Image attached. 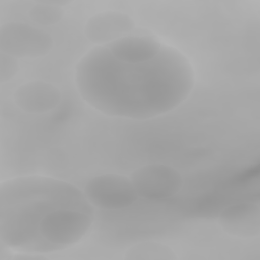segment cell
I'll return each instance as SVG.
<instances>
[{
	"label": "cell",
	"instance_id": "obj_6",
	"mask_svg": "<svg viewBox=\"0 0 260 260\" xmlns=\"http://www.w3.org/2000/svg\"><path fill=\"white\" fill-rule=\"evenodd\" d=\"M135 22L128 14L107 10L89 17L84 26V35L88 41L98 46H105L122 37L131 35Z\"/></svg>",
	"mask_w": 260,
	"mask_h": 260
},
{
	"label": "cell",
	"instance_id": "obj_7",
	"mask_svg": "<svg viewBox=\"0 0 260 260\" xmlns=\"http://www.w3.org/2000/svg\"><path fill=\"white\" fill-rule=\"evenodd\" d=\"M220 228L237 238H255L260 234V207L253 202H240L226 206L218 216Z\"/></svg>",
	"mask_w": 260,
	"mask_h": 260
},
{
	"label": "cell",
	"instance_id": "obj_4",
	"mask_svg": "<svg viewBox=\"0 0 260 260\" xmlns=\"http://www.w3.org/2000/svg\"><path fill=\"white\" fill-rule=\"evenodd\" d=\"M54 40L44 29L23 22H7L0 27V52L15 58H40L52 50Z\"/></svg>",
	"mask_w": 260,
	"mask_h": 260
},
{
	"label": "cell",
	"instance_id": "obj_3",
	"mask_svg": "<svg viewBox=\"0 0 260 260\" xmlns=\"http://www.w3.org/2000/svg\"><path fill=\"white\" fill-rule=\"evenodd\" d=\"M88 202L103 210H120L133 205L138 194L130 177L107 173L90 178L83 189Z\"/></svg>",
	"mask_w": 260,
	"mask_h": 260
},
{
	"label": "cell",
	"instance_id": "obj_9",
	"mask_svg": "<svg viewBox=\"0 0 260 260\" xmlns=\"http://www.w3.org/2000/svg\"><path fill=\"white\" fill-rule=\"evenodd\" d=\"M118 60L127 63H143L152 60L165 44L151 35H128L105 45Z\"/></svg>",
	"mask_w": 260,
	"mask_h": 260
},
{
	"label": "cell",
	"instance_id": "obj_1",
	"mask_svg": "<svg viewBox=\"0 0 260 260\" xmlns=\"http://www.w3.org/2000/svg\"><path fill=\"white\" fill-rule=\"evenodd\" d=\"M80 98L95 111L111 117L147 120L182 105L195 85L189 59L166 45L150 61L127 63L106 46L87 51L74 69Z\"/></svg>",
	"mask_w": 260,
	"mask_h": 260
},
{
	"label": "cell",
	"instance_id": "obj_12",
	"mask_svg": "<svg viewBox=\"0 0 260 260\" xmlns=\"http://www.w3.org/2000/svg\"><path fill=\"white\" fill-rule=\"evenodd\" d=\"M18 71V59L6 53L0 52V82H9L11 79L14 78Z\"/></svg>",
	"mask_w": 260,
	"mask_h": 260
},
{
	"label": "cell",
	"instance_id": "obj_2",
	"mask_svg": "<svg viewBox=\"0 0 260 260\" xmlns=\"http://www.w3.org/2000/svg\"><path fill=\"white\" fill-rule=\"evenodd\" d=\"M94 221L83 190L53 177L25 175L0 184V242L13 252L53 253L79 243Z\"/></svg>",
	"mask_w": 260,
	"mask_h": 260
},
{
	"label": "cell",
	"instance_id": "obj_10",
	"mask_svg": "<svg viewBox=\"0 0 260 260\" xmlns=\"http://www.w3.org/2000/svg\"><path fill=\"white\" fill-rule=\"evenodd\" d=\"M125 259L130 260H173L177 259L174 250L166 244L153 241L137 243L127 249Z\"/></svg>",
	"mask_w": 260,
	"mask_h": 260
},
{
	"label": "cell",
	"instance_id": "obj_8",
	"mask_svg": "<svg viewBox=\"0 0 260 260\" xmlns=\"http://www.w3.org/2000/svg\"><path fill=\"white\" fill-rule=\"evenodd\" d=\"M15 105L28 114H44L55 109L61 102L62 94L52 83L34 80L23 83L14 91Z\"/></svg>",
	"mask_w": 260,
	"mask_h": 260
},
{
	"label": "cell",
	"instance_id": "obj_5",
	"mask_svg": "<svg viewBox=\"0 0 260 260\" xmlns=\"http://www.w3.org/2000/svg\"><path fill=\"white\" fill-rule=\"evenodd\" d=\"M139 197L162 200L178 194L183 178L178 170L162 164H148L136 169L130 176Z\"/></svg>",
	"mask_w": 260,
	"mask_h": 260
},
{
	"label": "cell",
	"instance_id": "obj_11",
	"mask_svg": "<svg viewBox=\"0 0 260 260\" xmlns=\"http://www.w3.org/2000/svg\"><path fill=\"white\" fill-rule=\"evenodd\" d=\"M69 3L70 1H38L28 11L29 18L43 26L57 24L64 17L63 6Z\"/></svg>",
	"mask_w": 260,
	"mask_h": 260
}]
</instances>
